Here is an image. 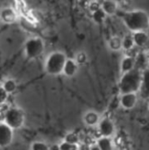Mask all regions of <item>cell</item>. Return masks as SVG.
<instances>
[{
  "label": "cell",
  "mask_w": 149,
  "mask_h": 150,
  "mask_svg": "<svg viewBox=\"0 0 149 150\" xmlns=\"http://www.w3.org/2000/svg\"><path fill=\"white\" fill-rule=\"evenodd\" d=\"M13 139V131L5 123H0V147H8Z\"/></svg>",
  "instance_id": "6"
},
{
  "label": "cell",
  "mask_w": 149,
  "mask_h": 150,
  "mask_svg": "<svg viewBox=\"0 0 149 150\" xmlns=\"http://www.w3.org/2000/svg\"><path fill=\"white\" fill-rule=\"evenodd\" d=\"M49 148H50V150H60V146L57 144H54V145L50 146Z\"/></svg>",
  "instance_id": "30"
},
{
  "label": "cell",
  "mask_w": 149,
  "mask_h": 150,
  "mask_svg": "<svg viewBox=\"0 0 149 150\" xmlns=\"http://www.w3.org/2000/svg\"><path fill=\"white\" fill-rule=\"evenodd\" d=\"M0 18L4 23H12L16 19V12L11 8H4L0 13Z\"/></svg>",
  "instance_id": "12"
},
{
  "label": "cell",
  "mask_w": 149,
  "mask_h": 150,
  "mask_svg": "<svg viewBox=\"0 0 149 150\" xmlns=\"http://www.w3.org/2000/svg\"><path fill=\"white\" fill-rule=\"evenodd\" d=\"M31 150H50V148L42 142H34L31 146Z\"/></svg>",
  "instance_id": "23"
},
{
  "label": "cell",
  "mask_w": 149,
  "mask_h": 150,
  "mask_svg": "<svg viewBox=\"0 0 149 150\" xmlns=\"http://www.w3.org/2000/svg\"><path fill=\"white\" fill-rule=\"evenodd\" d=\"M97 145L100 150H112V142L107 137L99 138L97 142Z\"/></svg>",
  "instance_id": "15"
},
{
  "label": "cell",
  "mask_w": 149,
  "mask_h": 150,
  "mask_svg": "<svg viewBox=\"0 0 149 150\" xmlns=\"http://www.w3.org/2000/svg\"><path fill=\"white\" fill-rule=\"evenodd\" d=\"M134 47V42H133V39L132 35H126L123 40H122V47L127 51L130 50L131 48H133Z\"/></svg>",
  "instance_id": "21"
},
{
  "label": "cell",
  "mask_w": 149,
  "mask_h": 150,
  "mask_svg": "<svg viewBox=\"0 0 149 150\" xmlns=\"http://www.w3.org/2000/svg\"><path fill=\"white\" fill-rule=\"evenodd\" d=\"M98 130H99V133L102 135V137L110 138L114 134L115 127H114L113 122L110 119L105 118L99 121Z\"/></svg>",
  "instance_id": "7"
},
{
  "label": "cell",
  "mask_w": 149,
  "mask_h": 150,
  "mask_svg": "<svg viewBox=\"0 0 149 150\" xmlns=\"http://www.w3.org/2000/svg\"><path fill=\"white\" fill-rule=\"evenodd\" d=\"M106 17V14L105 11L102 10V8L98 9L97 11L92 12V19L97 23V24H102Z\"/></svg>",
  "instance_id": "19"
},
{
  "label": "cell",
  "mask_w": 149,
  "mask_h": 150,
  "mask_svg": "<svg viewBox=\"0 0 149 150\" xmlns=\"http://www.w3.org/2000/svg\"><path fill=\"white\" fill-rule=\"evenodd\" d=\"M147 59H148V62H149V52L148 54V55H147Z\"/></svg>",
  "instance_id": "32"
},
{
  "label": "cell",
  "mask_w": 149,
  "mask_h": 150,
  "mask_svg": "<svg viewBox=\"0 0 149 150\" xmlns=\"http://www.w3.org/2000/svg\"><path fill=\"white\" fill-rule=\"evenodd\" d=\"M135 66V59L131 57H125L121 62V70L124 74L133 70Z\"/></svg>",
  "instance_id": "14"
},
{
  "label": "cell",
  "mask_w": 149,
  "mask_h": 150,
  "mask_svg": "<svg viewBox=\"0 0 149 150\" xmlns=\"http://www.w3.org/2000/svg\"><path fill=\"white\" fill-rule=\"evenodd\" d=\"M67 61L66 55L61 52L52 53L46 62V70L49 75L57 76L60 75L64 68Z\"/></svg>",
  "instance_id": "3"
},
{
  "label": "cell",
  "mask_w": 149,
  "mask_h": 150,
  "mask_svg": "<svg viewBox=\"0 0 149 150\" xmlns=\"http://www.w3.org/2000/svg\"><path fill=\"white\" fill-rule=\"evenodd\" d=\"M84 122L88 126H95L99 122V116L94 112H89L84 116Z\"/></svg>",
  "instance_id": "16"
},
{
  "label": "cell",
  "mask_w": 149,
  "mask_h": 150,
  "mask_svg": "<svg viewBox=\"0 0 149 150\" xmlns=\"http://www.w3.org/2000/svg\"><path fill=\"white\" fill-rule=\"evenodd\" d=\"M141 83V70L133 69V70L124 74L119 82V90L122 94L134 93L140 89Z\"/></svg>",
  "instance_id": "2"
},
{
  "label": "cell",
  "mask_w": 149,
  "mask_h": 150,
  "mask_svg": "<svg viewBox=\"0 0 149 150\" xmlns=\"http://www.w3.org/2000/svg\"><path fill=\"white\" fill-rule=\"evenodd\" d=\"M77 69H78V65L76 62V61L72 59H67L62 72L64 73L65 76L70 77L76 75V73L77 72Z\"/></svg>",
  "instance_id": "10"
},
{
  "label": "cell",
  "mask_w": 149,
  "mask_h": 150,
  "mask_svg": "<svg viewBox=\"0 0 149 150\" xmlns=\"http://www.w3.org/2000/svg\"><path fill=\"white\" fill-rule=\"evenodd\" d=\"M139 90L142 98H149V68H147L141 74V83Z\"/></svg>",
  "instance_id": "8"
},
{
  "label": "cell",
  "mask_w": 149,
  "mask_h": 150,
  "mask_svg": "<svg viewBox=\"0 0 149 150\" xmlns=\"http://www.w3.org/2000/svg\"><path fill=\"white\" fill-rule=\"evenodd\" d=\"M86 61H87V55H86L85 53H83L82 52V53H79L77 54L76 61V62L77 64H83V63L86 62Z\"/></svg>",
  "instance_id": "25"
},
{
  "label": "cell",
  "mask_w": 149,
  "mask_h": 150,
  "mask_svg": "<svg viewBox=\"0 0 149 150\" xmlns=\"http://www.w3.org/2000/svg\"><path fill=\"white\" fill-rule=\"evenodd\" d=\"M147 62H148L147 56L143 53H140L137 55L136 59H135V66H134V69H139V70L141 69H143L146 66Z\"/></svg>",
  "instance_id": "17"
},
{
  "label": "cell",
  "mask_w": 149,
  "mask_h": 150,
  "mask_svg": "<svg viewBox=\"0 0 149 150\" xmlns=\"http://www.w3.org/2000/svg\"><path fill=\"white\" fill-rule=\"evenodd\" d=\"M4 123L12 130L20 128L25 122L24 112L18 107L8 108L4 114Z\"/></svg>",
  "instance_id": "4"
},
{
  "label": "cell",
  "mask_w": 149,
  "mask_h": 150,
  "mask_svg": "<svg viewBox=\"0 0 149 150\" xmlns=\"http://www.w3.org/2000/svg\"><path fill=\"white\" fill-rule=\"evenodd\" d=\"M137 102V96L134 93L123 94L120 99V104L125 109H132Z\"/></svg>",
  "instance_id": "9"
},
{
  "label": "cell",
  "mask_w": 149,
  "mask_h": 150,
  "mask_svg": "<svg viewBox=\"0 0 149 150\" xmlns=\"http://www.w3.org/2000/svg\"><path fill=\"white\" fill-rule=\"evenodd\" d=\"M3 89L8 93V94H11L12 92H14L17 89V84L15 83L14 80L12 79H8L6 81H4V84H3Z\"/></svg>",
  "instance_id": "18"
},
{
  "label": "cell",
  "mask_w": 149,
  "mask_h": 150,
  "mask_svg": "<svg viewBox=\"0 0 149 150\" xmlns=\"http://www.w3.org/2000/svg\"><path fill=\"white\" fill-rule=\"evenodd\" d=\"M8 95L9 94L3 89V87H0V105H4L6 102L8 98Z\"/></svg>",
  "instance_id": "26"
},
{
  "label": "cell",
  "mask_w": 149,
  "mask_h": 150,
  "mask_svg": "<svg viewBox=\"0 0 149 150\" xmlns=\"http://www.w3.org/2000/svg\"><path fill=\"white\" fill-rule=\"evenodd\" d=\"M78 150H90V146L88 144H82L78 147Z\"/></svg>",
  "instance_id": "29"
},
{
  "label": "cell",
  "mask_w": 149,
  "mask_h": 150,
  "mask_svg": "<svg viewBox=\"0 0 149 150\" xmlns=\"http://www.w3.org/2000/svg\"><path fill=\"white\" fill-rule=\"evenodd\" d=\"M109 47L114 51H118L122 48V40L119 37H113L109 41Z\"/></svg>",
  "instance_id": "20"
},
{
  "label": "cell",
  "mask_w": 149,
  "mask_h": 150,
  "mask_svg": "<svg viewBox=\"0 0 149 150\" xmlns=\"http://www.w3.org/2000/svg\"><path fill=\"white\" fill-rule=\"evenodd\" d=\"M1 121H2V119H1V114H0V123H2Z\"/></svg>",
  "instance_id": "33"
},
{
  "label": "cell",
  "mask_w": 149,
  "mask_h": 150,
  "mask_svg": "<svg viewBox=\"0 0 149 150\" xmlns=\"http://www.w3.org/2000/svg\"><path fill=\"white\" fill-rule=\"evenodd\" d=\"M25 50V54L29 59H36L43 54L45 50V45L40 38L33 37L26 41Z\"/></svg>",
  "instance_id": "5"
},
{
  "label": "cell",
  "mask_w": 149,
  "mask_h": 150,
  "mask_svg": "<svg viewBox=\"0 0 149 150\" xmlns=\"http://www.w3.org/2000/svg\"><path fill=\"white\" fill-rule=\"evenodd\" d=\"M101 8L106 15H112L117 11L118 5H117V3L115 1L107 0V1H104L102 3Z\"/></svg>",
  "instance_id": "13"
},
{
  "label": "cell",
  "mask_w": 149,
  "mask_h": 150,
  "mask_svg": "<svg viewBox=\"0 0 149 150\" xmlns=\"http://www.w3.org/2000/svg\"><path fill=\"white\" fill-rule=\"evenodd\" d=\"M60 146V150H78V146L74 144H69L67 142H62Z\"/></svg>",
  "instance_id": "24"
},
{
  "label": "cell",
  "mask_w": 149,
  "mask_h": 150,
  "mask_svg": "<svg viewBox=\"0 0 149 150\" xmlns=\"http://www.w3.org/2000/svg\"><path fill=\"white\" fill-rule=\"evenodd\" d=\"M89 7H90V11H92V12H94V11H97L98 9L101 8L100 4H99L98 2H97V1H92V2H90Z\"/></svg>",
  "instance_id": "28"
},
{
  "label": "cell",
  "mask_w": 149,
  "mask_h": 150,
  "mask_svg": "<svg viewBox=\"0 0 149 150\" xmlns=\"http://www.w3.org/2000/svg\"><path fill=\"white\" fill-rule=\"evenodd\" d=\"M126 52V57H131L133 59H135V57H137V55L139 54V52L137 51L136 47H134L133 48H131L130 50H127Z\"/></svg>",
  "instance_id": "27"
},
{
  "label": "cell",
  "mask_w": 149,
  "mask_h": 150,
  "mask_svg": "<svg viewBox=\"0 0 149 150\" xmlns=\"http://www.w3.org/2000/svg\"><path fill=\"white\" fill-rule=\"evenodd\" d=\"M134 45L138 47H143L147 45L148 42L149 37L148 35L145 32H136L133 35Z\"/></svg>",
  "instance_id": "11"
},
{
  "label": "cell",
  "mask_w": 149,
  "mask_h": 150,
  "mask_svg": "<svg viewBox=\"0 0 149 150\" xmlns=\"http://www.w3.org/2000/svg\"><path fill=\"white\" fill-rule=\"evenodd\" d=\"M90 150H100V149L98 148V146L97 144H94V145L90 146Z\"/></svg>",
  "instance_id": "31"
},
{
  "label": "cell",
  "mask_w": 149,
  "mask_h": 150,
  "mask_svg": "<svg viewBox=\"0 0 149 150\" xmlns=\"http://www.w3.org/2000/svg\"><path fill=\"white\" fill-rule=\"evenodd\" d=\"M65 142L69 143V144H74L77 145L79 142V136L76 133H69L65 136Z\"/></svg>",
  "instance_id": "22"
},
{
  "label": "cell",
  "mask_w": 149,
  "mask_h": 150,
  "mask_svg": "<svg viewBox=\"0 0 149 150\" xmlns=\"http://www.w3.org/2000/svg\"><path fill=\"white\" fill-rule=\"evenodd\" d=\"M126 25L133 32H144L149 28V17L142 11L127 12L123 16Z\"/></svg>",
  "instance_id": "1"
}]
</instances>
